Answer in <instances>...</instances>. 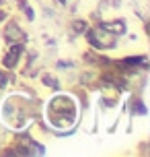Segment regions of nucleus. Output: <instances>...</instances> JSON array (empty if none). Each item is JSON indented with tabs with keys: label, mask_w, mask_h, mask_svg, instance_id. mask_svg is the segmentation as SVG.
<instances>
[{
	"label": "nucleus",
	"mask_w": 150,
	"mask_h": 157,
	"mask_svg": "<svg viewBox=\"0 0 150 157\" xmlns=\"http://www.w3.org/2000/svg\"><path fill=\"white\" fill-rule=\"evenodd\" d=\"M136 62H144V58H126L123 60V66H134Z\"/></svg>",
	"instance_id": "obj_5"
},
{
	"label": "nucleus",
	"mask_w": 150,
	"mask_h": 157,
	"mask_svg": "<svg viewBox=\"0 0 150 157\" xmlns=\"http://www.w3.org/2000/svg\"><path fill=\"white\" fill-rule=\"evenodd\" d=\"M4 85H6V77L0 72V87H4Z\"/></svg>",
	"instance_id": "obj_6"
},
{
	"label": "nucleus",
	"mask_w": 150,
	"mask_h": 157,
	"mask_svg": "<svg viewBox=\"0 0 150 157\" xmlns=\"http://www.w3.org/2000/svg\"><path fill=\"white\" fill-rule=\"evenodd\" d=\"M72 27H74V31H76V33H84V29H87V23H84V21H76Z\"/></svg>",
	"instance_id": "obj_4"
},
{
	"label": "nucleus",
	"mask_w": 150,
	"mask_h": 157,
	"mask_svg": "<svg viewBox=\"0 0 150 157\" xmlns=\"http://www.w3.org/2000/svg\"><path fill=\"white\" fill-rule=\"evenodd\" d=\"M103 29H109V33H123V25L121 23H105Z\"/></svg>",
	"instance_id": "obj_3"
},
{
	"label": "nucleus",
	"mask_w": 150,
	"mask_h": 157,
	"mask_svg": "<svg viewBox=\"0 0 150 157\" xmlns=\"http://www.w3.org/2000/svg\"><path fill=\"white\" fill-rule=\"evenodd\" d=\"M4 37H6V39L23 37V31H21V27H16V25L12 23V25H8V29H6V33H4Z\"/></svg>",
	"instance_id": "obj_2"
},
{
	"label": "nucleus",
	"mask_w": 150,
	"mask_h": 157,
	"mask_svg": "<svg viewBox=\"0 0 150 157\" xmlns=\"http://www.w3.org/2000/svg\"><path fill=\"white\" fill-rule=\"evenodd\" d=\"M23 54V46L21 44H15V46H10V52L6 54V58H4V66H8V68H12L16 64V60H19V56Z\"/></svg>",
	"instance_id": "obj_1"
},
{
	"label": "nucleus",
	"mask_w": 150,
	"mask_h": 157,
	"mask_svg": "<svg viewBox=\"0 0 150 157\" xmlns=\"http://www.w3.org/2000/svg\"><path fill=\"white\" fill-rule=\"evenodd\" d=\"M2 17H4V13H0V19H2Z\"/></svg>",
	"instance_id": "obj_7"
}]
</instances>
